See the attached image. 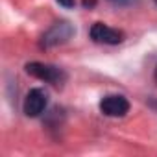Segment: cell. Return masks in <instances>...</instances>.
<instances>
[{
  "mask_svg": "<svg viewBox=\"0 0 157 157\" xmlns=\"http://www.w3.org/2000/svg\"><path fill=\"white\" fill-rule=\"evenodd\" d=\"M26 72L37 80H43L46 83H52L56 87H63V83L67 82V74L63 68L59 67H54V65H48V63H39V61H32L28 63L26 67Z\"/></svg>",
  "mask_w": 157,
  "mask_h": 157,
  "instance_id": "cell-1",
  "label": "cell"
},
{
  "mask_svg": "<svg viewBox=\"0 0 157 157\" xmlns=\"http://www.w3.org/2000/svg\"><path fill=\"white\" fill-rule=\"evenodd\" d=\"M74 35V28L70 22H56L52 28H48L43 37H41V48H52V46H57V44H63L67 43L70 37Z\"/></svg>",
  "mask_w": 157,
  "mask_h": 157,
  "instance_id": "cell-2",
  "label": "cell"
},
{
  "mask_svg": "<svg viewBox=\"0 0 157 157\" xmlns=\"http://www.w3.org/2000/svg\"><path fill=\"white\" fill-rule=\"evenodd\" d=\"M89 35L94 43H100V44H120L124 41V32L111 28L104 22H94L89 30Z\"/></svg>",
  "mask_w": 157,
  "mask_h": 157,
  "instance_id": "cell-3",
  "label": "cell"
},
{
  "mask_svg": "<svg viewBox=\"0 0 157 157\" xmlns=\"http://www.w3.org/2000/svg\"><path fill=\"white\" fill-rule=\"evenodd\" d=\"M46 105H48V94H46V91L35 87V89H32V91L26 94L22 111H24L26 117H32V118H33V117H39V115L46 109Z\"/></svg>",
  "mask_w": 157,
  "mask_h": 157,
  "instance_id": "cell-4",
  "label": "cell"
},
{
  "mask_svg": "<svg viewBox=\"0 0 157 157\" xmlns=\"http://www.w3.org/2000/svg\"><path fill=\"white\" fill-rule=\"evenodd\" d=\"M100 111L105 117H124L129 111V102L122 94H107L100 100Z\"/></svg>",
  "mask_w": 157,
  "mask_h": 157,
  "instance_id": "cell-5",
  "label": "cell"
},
{
  "mask_svg": "<svg viewBox=\"0 0 157 157\" xmlns=\"http://www.w3.org/2000/svg\"><path fill=\"white\" fill-rule=\"evenodd\" d=\"M57 2L63 6V8H74V4H76V0H57Z\"/></svg>",
  "mask_w": 157,
  "mask_h": 157,
  "instance_id": "cell-6",
  "label": "cell"
},
{
  "mask_svg": "<svg viewBox=\"0 0 157 157\" xmlns=\"http://www.w3.org/2000/svg\"><path fill=\"white\" fill-rule=\"evenodd\" d=\"M109 2L115 6H128V4H131V0H109Z\"/></svg>",
  "mask_w": 157,
  "mask_h": 157,
  "instance_id": "cell-7",
  "label": "cell"
},
{
  "mask_svg": "<svg viewBox=\"0 0 157 157\" xmlns=\"http://www.w3.org/2000/svg\"><path fill=\"white\" fill-rule=\"evenodd\" d=\"M155 82H157V68H155Z\"/></svg>",
  "mask_w": 157,
  "mask_h": 157,
  "instance_id": "cell-8",
  "label": "cell"
},
{
  "mask_svg": "<svg viewBox=\"0 0 157 157\" xmlns=\"http://www.w3.org/2000/svg\"><path fill=\"white\" fill-rule=\"evenodd\" d=\"M153 2H155V4H157V0H153Z\"/></svg>",
  "mask_w": 157,
  "mask_h": 157,
  "instance_id": "cell-9",
  "label": "cell"
}]
</instances>
